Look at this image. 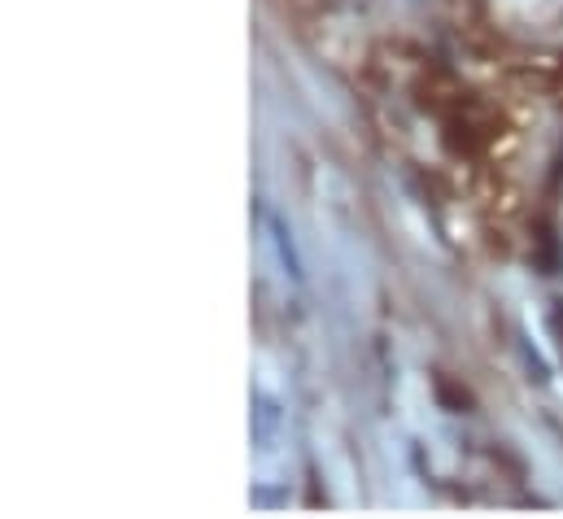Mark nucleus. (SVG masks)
I'll list each match as a JSON object with an SVG mask.
<instances>
[{
  "mask_svg": "<svg viewBox=\"0 0 563 519\" xmlns=\"http://www.w3.org/2000/svg\"><path fill=\"white\" fill-rule=\"evenodd\" d=\"M441 128H445L441 140H445V148H450L454 157L476 162V157L494 153V144H498V135L507 131V123L498 119L494 106H485V101H476L472 92H463V97L441 114Z\"/></svg>",
  "mask_w": 563,
  "mask_h": 519,
  "instance_id": "1",
  "label": "nucleus"
},
{
  "mask_svg": "<svg viewBox=\"0 0 563 519\" xmlns=\"http://www.w3.org/2000/svg\"><path fill=\"white\" fill-rule=\"evenodd\" d=\"M551 332H555V341H560V354H563V301L551 306Z\"/></svg>",
  "mask_w": 563,
  "mask_h": 519,
  "instance_id": "2",
  "label": "nucleus"
}]
</instances>
